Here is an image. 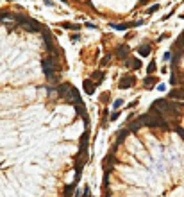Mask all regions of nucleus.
<instances>
[{
    "label": "nucleus",
    "mask_w": 184,
    "mask_h": 197,
    "mask_svg": "<svg viewBox=\"0 0 184 197\" xmlns=\"http://www.w3.org/2000/svg\"><path fill=\"white\" fill-rule=\"evenodd\" d=\"M122 104H123V100H122V99H116V100H115V102H113V109H115V111H116V109H118V108H122Z\"/></svg>",
    "instance_id": "obj_14"
},
{
    "label": "nucleus",
    "mask_w": 184,
    "mask_h": 197,
    "mask_svg": "<svg viewBox=\"0 0 184 197\" xmlns=\"http://www.w3.org/2000/svg\"><path fill=\"white\" fill-rule=\"evenodd\" d=\"M88 138H89V136H88V133H84V135H82V138H81V147H86Z\"/></svg>",
    "instance_id": "obj_15"
},
{
    "label": "nucleus",
    "mask_w": 184,
    "mask_h": 197,
    "mask_svg": "<svg viewBox=\"0 0 184 197\" xmlns=\"http://www.w3.org/2000/svg\"><path fill=\"white\" fill-rule=\"evenodd\" d=\"M70 88H72L70 84H61V86H57V95L64 99V97L68 95V91H70Z\"/></svg>",
    "instance_id": "obj_4"
},
{
    "label": "nucleus",
    "mask_w": 184,
    "mask_h": 197,
    "mask_svg": "<svg viewBox=\"0 0 184 197\" xmlns=\"http://www.w3.org/2000/svg\"><path fill=\"white\" fill-rule=\"evenodd\" d=\"M111 27L113 29H116V30H125V29H129V23H111Z\"/></svg>",
    "instance_id": "obj_11"
},
{
    "label": "nucleus",
    "mask_w": 184,
    "mask_h": 197,
    "mask_svg": "<svg viewBox=\"0 0 184 197\" xmlns=\"http://www.w3.org/2000/svg\"><path fill=\"white\" fill-rule=\"evenodd\" d=\"M127 66H131V68H134V70H140V68H141V61L131 57V61H127Z\"/></svg>",
    "instance_id": "obj_8"
},
{
    "label": "nucleus",
    "mask_w": 184,
    "mask_h": 197,
    "mask_svg": "<svg viewBox=\"0 0 184 197\" xmlns=\"http://www.w3.org/2000/svg\"><path fill=\"white\" fill-rule=\"evenodd\" d=\"M55 70H57V63H55V59H54V57L43 59V72H45V75H47L48 79L55 74Z\"/></svg>",
    "instance_id": "obj_1"
},
{
    "label": "nucleus",
    "mask_w": 184,
    "mask_h": 197,
    "mask_svg": "<svg viewBox=\"0 0 184 197\" xmlns=\"http://www.w3.org/2000/svg\"><path fill=\"white\" fill-rule=\"evenodd\" d=\"M138 52H140V56H149V54L152 52V47H150V45H141V47L138 48Z\"/></svg>",
    "instance_id": "obj_9"
},
{
    "label": "nucleus",
    "mask_w": 184,
    "mask_h": 197,
    "mask_svg": "<svg viewBox=\"0 0 184 197\" xmlns=\"http://www.w3.org/2000/svg\"><path fill=\"white\" fill-rule=\"evenodd\" d=\"M156 68H157V65H156V61H152V63L149 65V68H147V74H154Z\"/></svg>",
    "instance_id": "obj_13"
},
{
    "label": "nucleus",
    "mask_w": 184,
    "mask_h": 197,
    "mask_svg": "<svg viewBox=\"0 0 184 197\" xmlns=\"http://www.w3.org/2000/svg\"><path fill=\"white\" fill-rule=\"evenodd\" d=\"M82 88H84V91H86L88 95H91V93L95 91V84H93V81H91V79H86V81L82 83Z\"/></svg>",
    "instance_id": "obj_3"
},
{
    "label": "nucleus",
    "mask_w": 184,
    "mask_h": 197,
    "mask_svg": "<svg viewBox=\"0 0 184 197\" xmlns=\"http://www.w3.org/2000/svg\"><path fill=\"white\" fill-rule=\"evenodd\" d=\"M107 100H109V93H102V95H100V102H104V104H106Z\"/></svg>",
    "instance_id": "obj_17"
},
{
    "label": "nucleus",
    "mask_w": 184,
    "mask_h": 197,
    "mask_svg": "<svg viewBox=\"0 0 184 197\" xmlns=\"http://www.w3.org/2000/svg\"><path fill=\"white\" fill-rule=\"evenodd\" d=\"M168 97H170V99H181V100H184V88H181V90H172V91L168 93Z\"/></svg>",
    "instance_id": "obj_5"
},
{
    "label": "nucleus",
    "mask_w": 184,
    "mask_h": 197,
    "mask_svg": "<svg viewBox=\"0 0 184 197\" xmlns=\"http://www.w3.org/2000/svg\"><path fill=\"white\" fill-rule=\"evenodd\" d=\"M156 83H157V79H156L154 75H149V77L143 81V84H145V88H147V90H152V86H154Z\"/></svg>",
    "instance_id": "obj_6"
},
{
    "label": "nucleus",
    "mask_w": 184,
    "mask_h": 197,
    "mask_svg": "<svg viewBox=\"0 0 184 197\" xmlns=\"http://www.w3.org/2000/svg\"><path fill=\"white\" fill-rule=\"evenodd\" d=\"M170 83H172V84H177V83H179L177 75H172V77H170Z\"/></svg>",
    "instance_id": "obj_21"
},
{
    "label": "nucleus",
    "mask_w": 184,
    "mask_h": 197,
    "mask_svg": "<svg viewBox=\"0 0 184 197\" xmlns=\"http://www.w3.org/2000/svg\"><path fill=\"white\" fill-rule=\"evenodd\" d=\"M157 9H159V4H154V5H150V7H149V13L152 14V13H156Z\"/></svg>",
    "instance_id": "obj_16"
},
{
    "label": "nucleus",
    "mask_w": 184,
    "mask_h": 197,
    "mask_svg": "<svg viewBox=\"0 0 184 197\" xmlns=\"http://www.w3.org/2000/svg\"><path fill=\"white\" fill-rule=\"evenodd\" d=\"M127 54H129V47H127V45H122V47L116 50V56H118V57H122V59H125V57H127Z\"/></svg>",
    "instance_id": "obj_7"
},
{
    "label": "nucleus",
    "mask_w": 184,
    "mask_h": 197,
    "mask_svg": "<svg viewBox=\"0 0 184 197\" xmlns=\"http://www.w3.org/2000/svg\"><path fill=\"white\" fill-rule=\"evenodd\" d=\"M82 197H91V192H89V188H88V187L84 188V194H82Z\"/></svg>",
    "instance_id": "obj_19"
},
{
    "label": "nucleus",
    "mask_w": 184,
    "mask_h": 197,
    "mask_svg": "<svg viewBox=\"0 0 184 197\" xmlns=\"http://www.w3.org/2000/svg\"><path fill=\"white\" fill-rule=\"evenodd\" d=\"M104 77H106V74H104V72H95V74L91 75V79H93L95 83H100V81H102Z\"/></svg>",
    "instance_id": "obj_10"
},
{
    "label": "nucleus",
    "mask_w": 184,
    "mask_h": 197,
    "mask_svg": "<svg viewBox=\"0 0 184 197\" xmlns=\"http://www.w3.org/2000/svg\"><path fill=\"white\" fill-rule=\"evenodd\" d=\"M134 83H136V77H134V75H123V77L118 81V88L127 90V88H131Z\"/></svg>",
    "instance_id": "obj_2"
},
{
    "label": "nucleus",
    "mask_w": 184,
    "mask_h": 197,
    "mask_svg": "<svg viewBox=\"0 0 184 197\" xmlns=\"http://www.w3.org/2000/svg\"><path fill=\"white\" fill-rule=\"evenodd\" d=\"M118 117H120V113H118V111H113V113H111V117H109V120H116Z\"/></svg>",
    "instance_id": "obj_18"
},
{
    "label": "nucleus",
    "mask_w": 184,
    "mask_h": 197,
    "mask_svg": "<svg viewBox=\"0 0 184 197\" xmlns=\"http://www.w3.org/2000/svg\"><path fill=\"white\" fill-rule=\"evenodd\" d=\"M109 61H111V57H109V56H106V57L102 59V65L106 66V65H109Z\"/></svg>",
    "instance_id": "obj_20"
},
{
    "label": "nucleus",
    "mask_w": 184,
    "mask_h": 197,
    "mask_svg": "<svg viewBox=\"0 0 184 197\" xmlns=\"http://www.w3.org/2000/svg\"><path fill=\"white\" fill-rule=\"evenodd\" d=\"M140 127H141V122H140V120H134V122L131 124V131H132V133H136Z\"/></svg>",
    "instance_id": "obj_12"
}]
</instances>
